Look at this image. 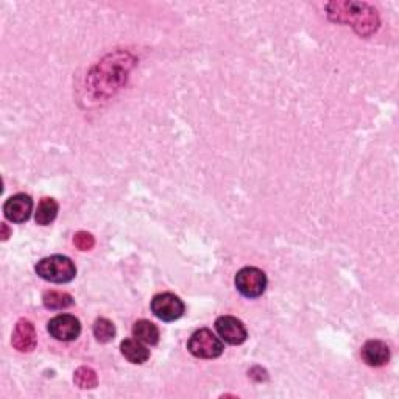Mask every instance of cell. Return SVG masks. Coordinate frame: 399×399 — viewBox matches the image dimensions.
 I'll use <instances>...</instances> for the list:
<instances>
[{"label": "cell", "mask_w": 399, "mask_h": 399, "mask_svg": "<svg viewBox=\"0 0 399 399\" xmlns=\"http://www.w3.org/2000/svg\"><path fill=\"white\" fill-rule=\"evenodd\" d=\"M151 312L163 322H175L185 314V302L173 293H159L151 300Z\"/></svg>", "instance_id": "277c9868"}, {"label": "cell", "mask_w": 399, "mask_h": 399, "mask_svg": "<svg viewBox=\"0 0 399 399\" xmlns=\"http://www.w3.org/2000/svg\"><path fill=\"white\" fill-rule=\"evenodd\" d=\"M36 273L49 283L66 284L75 278L77 267L67 256L55 254V256L38 262Z\"/></svg>", "instance_id": "6da1fadb"}, {"label": "cell", "mask_w": 399, "mask_h": 399, "mask_svg": "<svg viewBox=\"0 0 399 399\" xmlns=\"http://www.w3.org/2000/svg\"><path fill=\"white\" fill-rule=\"evenodd\" d=\"M121 351L126 361L131 364H138V365L147 362L150 357V351L142 345V341L136 340V339L124 340L121 345Z\"/></svg>", "instance_id": "30bf717a"}, {"label": "cell", "mask_w": 399, "mask_h": 399, "mask_svg": "<svg viewBox=\"0 0 399 399\" xmlns=\"http://www.w3.org/2000/svg\"><path fill=\"white\" fill-rule=\"evenodd\" d=\"M58 214V203L53 198H43L39 202L38 211H36V223L41 226H47L57 219Z\"/></svg>", "instance_id": "7c38bea8"}, {"label": "cell", "mask_w": 399, "mask_h": 399, "mask_svg": "<svg viewBox=\"0 0 399 399\" xmlns=\"http://www.w3.org/2000/svg\"><path fill=\"white\" fill-rule=\"evenodd\" d=\"M190 354L200 359H215L223 353L222 340L209 329H200L192 334L187 341Z\"/></svg>", "instance_id": "7a4b0ae2"}, {"label": "cell", "mask_w": 399, "mask_h": 399, "mask_svg": "<svg viewBox=\"0 0 399 399\" xmlns=\"http://www.w3.org/2000/svg\"><path fill=\"white\" fill-rule=\"evenodd\" d=\"M75 384L80 388H95L99 384V379H97V374L89 366H80V368L75 371V376H74Z\"/></svg>", "instance_id": "5bb4252c"}, {"label": "cell", "mask_w": 399, "mask_h": 399, "mask_svg": "<svg viewBox=\"0 0 399 399\" xmlns=\"http://www.w3.org/2000/svg\"><path fill=\"white\" fill-rule=\"evenodd\" d=\"M33 211V202L26 194H18L10 197L4 204L5 217L13 223H23L30 219Z\"/></svg>", "instance_id": "52a82bcc"}, {"label": "cell", "mask_w": 399, "mask_h": 399, "mask_svg": "<svg viewBox=\"0 0 399 399\" xmlns=\"http://www.w3.org/2000/svg\"><path fill=\"white\" fill-rule=\"evenodd\" d=\"M94 335L100 343H109L116 335L114 324L111 323L108 318H99L94 324Z\"/></svg>", "instance_id": "9a60e30c"}, {"label": "cell", "mask_w": 399, "mask_h": 399, "mask_svg": "<svg viewBox=\"0 0 399 399\" xmlns=\"http://www.w3.org/2000/svg\"><path fill=\"white\" fill-rule=\"evenodd\" d=\"M50 335L53 339H57L60 341H72L75 340L80 332H82V324H80L78 318L69 314H61L57 315L49 322L47 326Z\"/></svg>", "instance_id": "5b68a950"}, {"label": "cell", "mask_w": 399, "mask_h": 399, "mask_svg": "<svg viewBox=\"0 0 399 399\" xmlns=\"http://www.w3.org/2000/svg\"><path fill=\"white\" fill-rule=\"evenodd\" d=\"M74 244H75V246H77L78 250L89 251V250L94 248L95 241H94L92 234L84 233V231H80V233H77L75 237H74Z\"/></svg>", "instance_id": "2e32d148"}, {"label": "cell", "mask_w": 399, "mask_h": 399, "mask_svg": "<svg viewBox=\"0 0 399 399\" xmlns=\"http://www.w3.org/2000/svg\"><path fill=\"white\" fill-rule=\"evenodd\" d=\"M215 329H217L222 340H225L229 345H242L248 337V332L241 320L236 317L223 315L215 322Z\"/></svg>", "instance_id": "8992f818"}, {"label": "cell", "mask_w": 399, "mask_h": 399, "mask_svg": "<svg viewBox=\"0 0 399 399\" xmlns=\"http://www.w3.org/2000/svg\"><path fill=\"white\" fill-rule=\"evenodd\" d=\"M236 287L245 298H258L266 292L267 276L256 267H245L237 271Z\"/></svg>", "instance_id": "3957f363"}, {"label": "cell", "mask_w": 399, "mask_h": 399, "mask_svg": "<svg viewBox=\"0 0 399 399\" xmlns=\"http://www.w3.org/2000/svg\"><path fill=\"white\" fill-rule=\"evenodd\" d=\"M43 301H44V306L52 310H61L74 305V298H72L69 293L60 290L45 292Z\"/></svg>", "instance_id": "4fadbf2b"}, {"label": "cell", "mask_w": 399, "mask_h": 399, "mask_svg": "<svg viewBox=\"0 0 399 399\" xmlns=\"http://www.w3.org/2000/svg\"><path fill=\"white\" fill-rule=\"evenodd\" d=\"M133 337L146 345L153 346L159 341V329L158 326L148 320H139L133 326Z\"/></svg>", "instance_id": "8fae6325"}, {"label": "cell", "mask_w": 399, "mask_h": 399, "mask_svg": "<svg viewBox=\"0 0 399 399\" xmlns=\"http://www.w3.org/2000/svg\"><path fill=\"white\" fill-rule=\"evenodd\" d=\"M13 346L21 353H30L36 346V331L35 326L28 320H21L16 324L11 337Z\"/></svg>", "instance_id": "ba28073f"}, {"label": "cell", "mask_w": 399, "mask_h": 399, "mask_svg": "<svg viewBox=\"0 0 399 399\" xmlns=\"http://www.w3.org/2000/svg\"><path fill=\"white\" fill-rule=\"evenodd\" d=\"M361 356L366 365L382 366L390 361V348L381 340H370L362 346Z\"/></svg>", "instance_id": "9c48e42d"}, {"label": "cell", "mask_w": 399, "mask_h": 399, "mask_svg": "<svg viewBox=\"0 0 399 399\" xmlns=\"http://www.w3.org/2000/svg\"><path fill=\"white\" fill-rule=\"evenodd\" d=\"M2 229H4V236H2V239H4V241H6V239H8V229H6V225H5V223H2Z\"/></svg>", "instance_id": "e0dca14e"}]
</instances>
